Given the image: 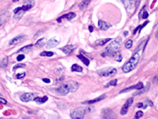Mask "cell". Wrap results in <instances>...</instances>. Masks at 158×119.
<instances>
[{"label": "cell", "mask_w": 158, "mask_h": 119, "mask_svg": "<svg viewBox=\"0 0 158 119\" xmlns=\"http://www.w3.org/2000/svg\"><path fill=\"white\" fill-rule=\"evenodd\" d=\"M121 43H122V39H121V37L115 38L114 40H112L111 43H110V45L106 48L105 51L101 53V55H102L103 57L114 56V54H115L116 52H118V51L120 49Z\"/></svg>", "instance_id": "obj_1"}, {"label": "cell", "mask_w": 158, "mask_h": 119, "mask_svg": "<svg viewBox=\"0 0 158 119\" xmlns=\"http://www.w3.org/2000/svg\"><path fill=\"white\" fill-rule=\"evenodd\" d=\"M140 56H141V51H139V49H138L133 53V55L131 57V59H130L129 61L123 66L122 71H123L124 73H127L132 72V70H134L135 68H136V66L138 65V63H139V61H140Z\"/></svg>", "instance_id": "obj_2"}, {"label": "cell", "mask_w": 158, "mask_h": 119, "mask_svg": "<svg viewBox=\"0 0 158 119\" xmlns=\"http://www.w3.org/2000/svg\"><path fill=\"white\" fill-rule=\"evenodd\" d=\"M86 110L84 108H76L71 111L70 117L71 119H83L85 116Z\"/></svg>", "instance_id": "obj_3"}, {"label": "cell", "mask_w": 158, "mask_h": 119, "mask_svg": "<svg viewBox=\"0 0 158 119\" xmlns=\"http://www.w3.org/2000/svg\"><path fill=\"white\" fill-rule=\"evenodd\" d=\"M117 73V70L115 68H105V69H102V70L97 71V73L101 76H111Z\"/></svg>", "instance_id": "obj_4"}, {"label": "cell", "mask_w": 158, "mask_h": 119, "mask_svg": "<svg viewBox=\"0 0 158 119\" xmlns=\"http://www.w3.org/2000/svg\"><path fill=\"white\" fill-rule=\"evenodd\" d=\"M102 119H117L115 113L111 109H104L102 110Z\"/></svg>", "instance_id": "obj_5"}, {"label": "cell", "mask_w": 158, "mask_h": 119, "mask_svg": "<svg viewBox=\"0 0 158 119\" xmlns=\"http://www.w3.org/2000/svg\"><path fill=\"white\" fill-rule=\"evenodd\" d=\"M36 97H37V94H36V93H26L20 96V99H21V101H23V102H29V101H32V100H34Z\"/></svg>", "instance_id": "obj_6"}, {"label": "cell", "mask_w": 158, "mask_h": 119, "mask_svg": "<svg viewBox=\"0 0 158 119\" xmlns=\"http://www.w3.org/2000/svg\"><path fill=\"white\" fill-rule=\"evenodd\" d=\"M56 93L60 94V95H67L68 93H70V88H69V85L68 83L66 84H62L59 88L56 89Z\"/></svg>", "instance_id": "obj_7"}, {"label": "cell", "mask_w": 158, "mask_h": 119, "mask_svg": "<svg viewBox=\"0 0 158 119\" xmlns=\"http://www.w3.org/2000/svg\"><path fill=\"white\" fill-rule=\"evenodd\" d=\"M132 102H133V98H129L127 100L126 103L124 104V106L122 107V109H121V111H120L121 115H125V114H127L130 107L132 105Z\"/></svg>", "instance_id": "obj_8"}, {"label": "cell", "mask_w": 158, "mask_h": 119, "mask_svg": "<svg viewBox=\"0 0 158 119\" xmlns=\"http://www.w3.org/2000/svg\"><path fill=\"white\" fill-rule=\"evenodd\" d=\"M144 87V84L142 83V82H139V83H137L136 85H134V86H131V87L129 88H126V89H124V90H122L120 92V93H127V92H130V90H141L142 88Z\"/></svg>", "instance_id": "obj_9"}, {"label": "cell", "mask_w": 158, "mask_h": 119, "mask_svg": "<svg viewBox=\"0 0 158 119\" xmlns=\"http://www.w3.org/2000/svg\"><path fill=\"white\" fill-rule=\"evenodd\" d=\"M27 38L26 35H19V36H16V37L12 38V40L10 41V45H16V44L21 43L22 41H24Z\"/></svg>", "instance_id": "obj_10"}, {"label": "cell", "mask_w": 158, "mask_h": 119, "mask_svg": "<svg viewBox=\"0 0 158 119\" xmlns=\"http://www.w3.org/2000/svg\"><path fill=\"white\" fill-rule=\"evenodd\" d=\"M104 98H106V94H102L101 96L97 97V98L92 99V100H87V101H84V102H83V104H85V105H91V104H94V103H97V102L101 101V100H103Z\"/></svg>", "instance_id": "obj_11"}, {"label": "cell", "mask_w": 158, "mask_h": 119, "mask_svg": "<svg viewBox=\"0 0 158 119\" xmlns=\"http://www.w3.org/2000/svg\"><path fill=\"white\" fill-rule=\"evenodd\" d=\"M59 44V40H56L55 38H52L50 40L48 41V43L46 44V48L48 50L49 49H52V48H54L56 45H58Z\"/></svg>", "instance_id": "obj_12"}, {"label": "cell", "mask_w": 158, "mask_h": 119, "mask_svg": "<svg viewBox=\"0 0 158 119\" xmlns=\"http://www.w3.org/2000/svg\"><path fill=\"white\" fill-rule=\"evenodd\" d=\"M98 27H99L100 30H102V31H106V30H108L109 28H111V25L110 23H108V22L99 20V21H98Z\"/></svg>", "instance_id": "obj_13"}, {"label": "cell", "mask_w": 158, "mask_h": 119, "mask_svg": "<svg viewBox=\"0 0 158 119\" xmlns=\"http://www.w3.org/2000/svg\"><path fill=\"white\" fill-rule=\"evenodd\" d=\"M68 85H69V88H70V93H74V92H76L77 89H78V87H79L78 83H76L75 81L69 82Z\"/></svg>", "instance_id": "obj_14"}, {"label": "cell", "mask_w": 158, "mask_h": 119, "mask_svg": "<svg viewBox=\"0 0 158 119\" xmlns=\"http://www.w3.org/2000/svg\"><path fill=\"white\" fill-rule=\"evenodd\" d=\"M111 39V38H103V39H98V40H96L95 42H94V46H104V45H106V44L108 43V42H110Z\"/></svg>", "instance_id": "obj_15"}, {"label": "cell", "mask_w": 158, "mask_h": 119, "mask_svg": "<svg viewBox=\"0 0 158 119\" xmlns=\"http://www.w3.org/2000/svg\"><path fill=\"white\" fill-rule=\"evenodd\" d=\"M74 49H75V46L70 44V45H67V46H65L64 48H62L61 50H62V52H64V53H66V54H70V52H73Z\"/></svg>", "instance_id": "obj_16"}, {"label": "cell", "mask_w": 158, "mask_h": 119, "mask_svg": "<svg viewBox=\"0 0 158 119\" xmlns=\"http://www.w3.org/2000/svg\"><path fill=\"white\" fill-rule=\"evenodd\" d=\"M76 16V15L74 13V12H69V13H67V15H63V16H61L60 18H58V22H60L61 21V19L62 18H66L67 20H69V21H70L71 19H73V18L75 17Z\"/></svg>", "instance_id": "obj_17"}, {"label": "cell", "mask_w": 158, "mask_h": 119, "mask_svg": "<svg viewBox=\"0 0 158 119\" xmlns=\"http://www.w3.org/2000/svg\"><path fill=\"white\" fill-rule=\"evenodd\" d=\"M9 17H10L9 12H5L3 15H0V27L2 26L5 22H7V20L9 19Z\"/></svg>", "instance_id": "obj_18"}, {"label": "cell", "mask_w": 158, "mask_h": 119, "mask_svg": "<svg viewBox=\"0 0 158 119\" xmlns=\"http://www.w3.org/2000/svg\"><path fill=\"white\" fill-rule=\"evenodd\" d=\"M149 87H150V84L149 83H148V84L145 86V87H143L141 90H138V92H136V93H133V96H136V95H139V94H142V93H146L147 90H149Z\"/></svg>", "instance_id": "obj_19"}, {"label": "cell", "mask_w": 158, "mask_h": 119, "mask_svg": "<svg viewBox=\"0 0 158 119\" xmlns=\"http://www.w3.org/2000/svg\"><path fill=\"white\" fill-rule=\"evenodd\" d=\"M91 0H83L82 2L79 4V9L84 11V10L89 6V4L91 3Z\"/></svg>", "instance_id": "obj_20"}, {"label": "cell", "mask_w": 158, "mask_h": 119, "mask_svg": "<svg viewBox=\"0 0 158 119\" xmlns=\"http://www.w3.org/2000/svg\"><path fill=\"white\" fill-rule=\"evenodd\" d=\"M132 1H133V0H125V1H124V4H125V8H126L127 12H130L131 11H132Z\"/></svg>", "instance_id": "obj_21"}, {"label": "cell", "mask_w": 158, "mask_h": 119, "mask_svg": "<svg viewBox=\"0 0 158 119\" xmlns=\"http://www.w3.org/2000/svg\"><path fill=\"white\" fill-rule=\"evenodd\" d=\"M48 100V96H43V97H36L34 99V101L38 104H43L45 102H47Z\"/></svg>", "instance_id": "obj_22"}, {"label": "cell", "mask_w": 158, "mask_h": 119, "mask_svg": "<svg viewBox=\"0 0 158 119\" xmlns=\"http://www.w3.org/2000/svg\"><path fill=\"white\" fill-rule=\"evenodd\" d=\"M77 57H78L79 59H81V61H82L85 65H87V66H89V65H90V60H89L87 57H85L83 54H78V55H77Z\"/></svg>", "instance_id": "obj_23"}, {"label": "cell", "mask_w": 158, "mask_h": 119, "mask_svg": "<svg viewBox=\"0 0 158 119\" xmlns=\"http://www.w3.org/2000/svg\"><path fill=\"white\" fill-rule=\"evenodd\" d=\"M71 71L73 72H77V73H80V72H82L83 71V68L81 66H79L77 64H73L71 66Z\"/></svg>", "instance_id": "obj_24"}, {"label": "cell", "mask_w": 158, "mask_h": 119, "mask_svg": "<svg viewBox=\"0 0 158 119\" xmlns=\"http://www.w3.org/2000/svg\"><path fill=\"white\" fill-rule=\"evenodd\" d=\"M8 66V57L0 59V68H6Z\"/></svg>", "instance_id": "obj_25"}, {"label": "cell", "mask_w": 158, "mask_h": 119, "mask_svg": "<svg viewBox=\"0 0 158 119\" xmlns=\"http://www.w3.org/2000/svg\"><path fill=\"white\" fill-rule=\"evenodd\" d=\"M32 45H28V46L26 47H23V48H21L19 51H18V52H29L31 50H32Z\"/></svg>", "instance_id": "obj_26"}, {"label": "cell", "mask_w": 158, "mask_h": 119, "mask_svg": "<svg viewBox=\"0 0 158 119\" xmlns=\"http://www.w3.org/2000/svg\"><path fill=\"white\" fill-rule=\"evenodd\" d=\"M45 45V39L42 38V39H39V40L35 43V47L36 48H40V47H43Z\"/></svg>", "instance_id": "obj_27"}, {"label": "cell", "mask_w": 158, "mask_h": 119, "mask_svg": "<svg viewBox=\"0 0 158 119\" xmlns=\"http://www.w3.org/2000/svg\"><path fill=\"white\" fill-rule=\"evenodd\" d=\"M117 83H118L117 79H113V80H111V81L109 82L108 84H106V85H105V87H106V88H108V87H111V86H116Z\"/></svg>", "instance_id": "obj_28"}, {"label": "cell", "mask_w": 158, "mask_h": 119, "mask_svg": "<svg viewBox=\"0 0 158 119\" xmlns=\"http://www.w3.org/2000/svg\"><path fill=\"white\" fill-rule=\"evenodd\" d=\"M113 57H114V59H115L116 61H118V62H120L121 60H122V55H121V53H120L119 52H116V53L114 54Z\"/></svg>", "instance_id": "obj_29"}, {"label": "cell", "mask_w": 158, "mask_h": 119, "mask_svg": "<svg viewBox=\"0 0 158 119\" xmlns=\"http://www.w3.org/2000/svg\"><path fill=\"white\" fill-rule=\"evenodd\" d=\"M40 55H41V56H49V57H50V56H53V52H47V51H46V52H42L41 53H40Z\"/></svg>", "instance_id": "obj_30"}, {"label": "cell", "mask_w": 158, "mask_h": 119, "mask_svg": "<svg viewBox=\"0 0 158 119\" xmlns=\"http://www.w3.org/2000/svg\"><path fill=\"white\" fill-rule=\"evenodd\" d=\"M125 47H126L127 49H131L132 47V40H131V39L127 40L126 43H125Z\"/></svg>", "instance_id": "obj_31"}, {"label": "cell", "mask_w": 158, "mask_h": 119, "mask_svg": "<svg viewBox=\"0 0 158 119\" xmlns=\"http://www.w3.org/2000/svg\"><path fill=\"white\" fill-rule=\"evenodd\" d=\"M143 114H144L143 111H141V110H140V111H137V113H135V116H134V118H133V119H139L140 117H142V116H143Z\"/></svg>", "instance_id": "obj_32"}, {"label": "cell", "mask_w": 158, "mask_h": 119, "mask_svg": "<svg viewBox=\"0 0 158 119\" xmlns=\"http://www.w3.org/2000/svg\"><path fill=\"white\" fill-rule=\"evenodd\" d=\"M26 75V73H17V74H16V76H15V77H16V78H18V79H21V78H23L24 76Z\"/></svg>", "instance_id": "obj_33"}, {"label": "cell", "mask_w": 158, "mask_h": 119, "mask_svg": "<svg viewBox=\"0 0 158 119\" xmlns=\"http://www.w3.org/2000/svg\"><path fill=\"white\" fill-rule=\"evenodd\" d=\"M26 66L24 64H18V65H15L13 67V70H16V69H20V68H25Z\"/></svg>", "instance_id": "obj_34"}, {"label": "cell", "mask_w": 158, "mask_h": 119, "mask_svg": "<svg viewBox=\"0 0 158 119\" xmlns=\"http://www.w3.org/2000/svg\"><path fill=\"white\" fill-rule=\"evenodd\" d=\"M145 7L146 6H144L143 8H142V10L140 11V12H139V19H142V15H143V12H145Z\"/></svg>", "instance_id": "obj_35"}, {"label": "cell", "mask_w": 158, "mask_h": 119, "mask_svg": "<svg viewBox=\"0 0 158 119\" xmlns=\"http://www.w3.org/2000/svg\"><path fill=\"white\" fill-rule=\"evenodd\" d=\"M24 58H25V55H24V54H19L17 56V61H22Z\"/></svg>", "instance_id": "obj_36"}, {"label": "cell", "mask_w": 158, "mask_h": 119, "mask_svg": "<svg viewBox=\"0 0 158 119\" xmlns=\"http://www.w3.org/2000/svg\"><path fill=\"white\" fill-rule=\"evenodd\" d=\"M148 16H149V13H148V12L145 11V12H143V15H142V19H146Z\"/></svg>", "instance_id": "obj_37"}, {"label": "cell", "mask_w": 158, "mask_h": 119, "mask_svg": "<svg viewBox=\"0 0 158 119\" xmlns=\"http://www.w3.org/2000/svg\"><path fill=\"white\" fill-rule=\"evenodd\" d=\"M153 82H154L155 84L158 85V74H157V75H155L154 77H153Z\"/></svg>", "instance_id": "obj_38"}, {"label": "cell", "mask_w": 158, "mask_h": 119, "mask_svg": "<svg viewBox=\"0 0 158 119\" xmlns=\"http://www.w3.org/2000/svg\"><path fill=\"white\" fill-rule=\"evenodd\" d=\"M145 104H146V105H149L150 107H152V106H153L152 102V101H149V100H146V101H145Z\"/></svg>", "instance_id": "obj_39"}, {"label": "cell", "mask_w": 158, "mask_h": 119, "mask_svg": "<svg viewBox=\"0 0 158 119\" xmlns=\"http://www.w3.org/2000/svg\"><path fill=\"white\" fill-rule=\"evenodd\" d=\"M136 107L137 108H145V106H144L143 103H137V104H136Z\"/></svg>", "instance_id": "obj_40"}, {"label": "cell", "mask_w": 158, "mask_h": 119, "mask_svg": "<svg viewBox=\"0 0 158 119\" xmlns=\"http://www.w3.org/2000/svg\"><path fill=\"white\" fill-rule=\"evenodd\" d=\"M140 1H141V0H136V2H135V8H138V7H139Z\"/></svg>", "instance_id": "obj_41"}, {"label": "cell", "mask_w": 158, "mask_h": 119, "mask_svg": "<svg viewBox=\"0 0 158 119\" xmlns=\"http://www.w3.org/2000/svg\"><path fill=\"white\" fill-rule=\"evenodd\" d=\"M0 102H1V103H3V104H6V103H7L6 100H5L4 98H2V97H0Z\"/></svg>", "instance_id": "obj_42"}, {"label": "cell", "mask_w": 158, "mask_h": 119, "mask_svg": "<svg viewBox=\"0 0 158 119\" xmlns=\"http://www.w3.org/2000/svg\"><path fill=\"white\" fill-rule=\"evenodd\" d=\"M43 81L46 82V83H50L51 80H50V79H49V78H43Z\"/></svg>", "instance_id": "obj_43"}, {"label": "cell", "mask_w": 158, "mask_h": 119, "mask_svg": "<svg viewBox=\"0 0 158 119\" xmlns=\"http://www.w3.org/2000/svg\"><path fill=\"white\" fill-rule=\"evenodd\" d=\"M89 29H90V32H92V31H94V28H92V26H90L89 27Z\"/></svg>", "instance_id": "obj_44"}, {"label": "cell", "mask_w": 158, "mask_h": 119, "mask_svg": "<svg viewBox=\"0 0 158 119\" xmlns=\"http://www.w3.org/2000/svg\"><path fill=\"white\" fill-rule=\"evenodd\" d=\"M155 36H156V39L158 40V31L156 32V34H155Z\"/></svg>", "instance_id": "obj_45"}, {"label": "cell", "mask_w": 158, "mask_h": 119, "mask_svg": "<svg viewBox=\"0 0 158 119\" xmlns=\"http://www.w3.org/2000/svg\"><path fill=\"white\" fill-rule=\"evenodd\" d=\"M13 2H17V1H19V0H12Z\"/></svg>", "instance_id": "obj_46"}, {"label": "cell", "mask_w": 158, "mask_h": 119, "mask_svg": "<svg viewBox=\"0 0 158 119\" xmlns=\"http://www.w3.org/2000/svg\"><path fill=\"white\" fill-rule=\"evenodd\" d=\"M0 97H2V95H1V94H0Z\"/></svg>", "instance_id": "obj_47"}]
</instances>
